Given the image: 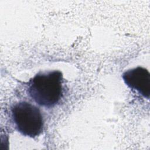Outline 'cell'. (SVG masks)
I'll return each mask as SVG.
<instances>
[{
    "label": "cell",
    "mask_w": 150,
    "mask_h": 150,
    "mask_svg": "<svg viewBox=\"0 0 150 150\" xmlns=\"http://www.w3.org/2000/svg\"><path fill=\"white\" fill-rule=\"evenodd\" d=\"M122 79L130 88L137 90L148 99L149 98L150 74L146 69L137 67L128 70L123 73Z\"/></svg>",
    "instance_id": "obj_3"
},
{
    "label": "cell",
    "mask_w": 150,
    "mask_h": 150,
    "mask_svg": "<svg viewBox=\"0 0 150 150\" xmlns=\"http://www.w3.org/2000/svg\"><path fill=\"white\" fill-rule=\"evenodd\" d=\"M11 112L16 128L22 135L33 138L43 131V117L40 110L35 105L21 101L13 105Z\"/></svg>",
    "instance_id": "obj_2"
},
{
    "label": "cell",
    "mask_w": 150,
    "mask_h": 150,
    "mask_svg": "<svg viewBox=\"0 0 150 150\" xmlns=\"http://www.w3.org/2000/svg\"><path fill=\"white\" fill-rule=\"evenodd\" d=\"M62 84L63 74L59 70L39 73L30 80L28 92L38 104L50 107L62 97Z\"/></svg>",
    "instance_id": "obj_1"
}]
</instances>
